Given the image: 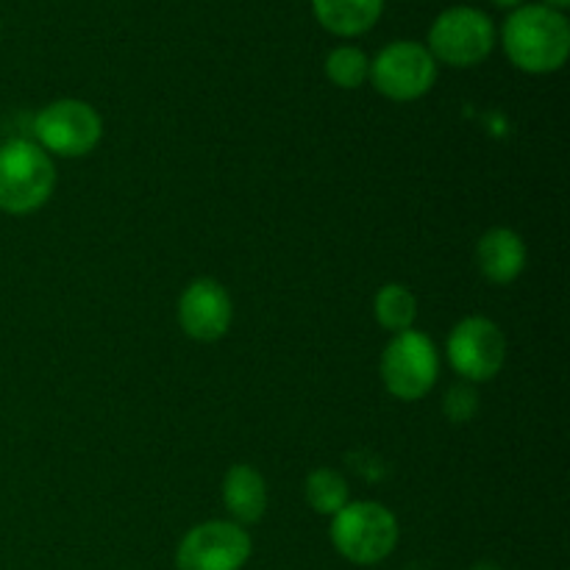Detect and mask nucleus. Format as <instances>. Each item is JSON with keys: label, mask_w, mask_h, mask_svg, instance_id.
Segmentation results:
<instances>
[{"label": "nucleus", "mask_w": 570, "mask_h": 570, "mask_svg": "<svg viewBox=\"0 0 570 570\" xmlns=\"http://www.w3.org/2000/svg\"><path fill=\"white\" fill-rule=\"evenodd\" d=\"M495 6H504V9H512V6H523V0H493Z\"/></svg>", "instance_id": "obj_19"}, {"label": "nucleus", "mask_w": 570, "mask_h": 570, "mask_svg": "<svg viewBox=\"0 0 570 570\" xmlns=\"http://www.w3.org/2000/svg\"><path fill=\"white\" fill-rule=\"evenodd\" d=\"M37 145L45 154L61 156V159H76L89 154L104 137V120L98 111L83 100H53L45 106L33 120Z\"/></svg>", "instance_id": "obj_6"}, {"label": "nucleus", "mask_w": 570, "mask_h": 570, "mask_svg": "<svg viewBox=\"0 0 570 570\" xmlns=\"http://www.w3.org/2000/svg\"><path fill=\"white\" fill-rule=\"evenodd\" d=\"M250 534L234 521H206L189 529L176 549L178 570H243L248 566Z\"/></svg>", "instance_id": "obj_8"}, {"label": "nucleus", "mask_w": 570, "mask_h": 570, "mask_svg": "<svg viewBox=\"0 0 570 570\" xmlns=\"http://www.w3.org/2000/svg\"><path fill=\"white\" fill-rule=\"evenodd\" d=\"M223 504L239 527L259 523L267 510V484L256 468L234 465L223 479Z\"/></svg>", "instance_id": "obj_12"}, {"label": "nucleus", "mask_w": 570, "mask_h": 570, "mask_svg": "<svg viewBox=\"0 0 570 570\" xmlns=\"http://www.w3.org/2000/svg\"><path fill=\"white\" fill-rule=\"evenodd\" d=\"M371 81L384 98L406 104V100L423 98L434 87L438 61L429 53L426 45L401 39L379 50L376 59L371 61Z\"/></svg>", "instance_id": "obj_7"}, {"label": "nucleus", "mask_w": 570, "mask_h": 570, "mask_svg": "<svg viewBox=\"0 0 570 570\" xmlns=\"http://www.w3.org/2000/svg\"><path fill=\"white\" fill-rule=\"evenodd\" d=\"M504 50L512 65L532 76L560 70L570 53V22L543 3L512 9L504 22Z\"/></svg>", "instance_id": "obj_1"}, {"label": "nucleus", "mask_w": 570, "mask_h": 570, "mask_svg": "<svg viewBox=\"0 0 570 570\" xmlns=\"http://www.w3.org/2000/svg\"><path fill=\"white\" fill-rule=\"evenodd\" d=\"M543 6H551V9L562 11V9H568V6H570V0H543Z\"/></svg>", "instance_id": "obj_18"}, {"label": "nucleus", "mask_w": 570, "mask_h": 570, "mask_svg": "<svg viewBox=\"0 0 570 570\" xmlns=\"http://www.w3.org/2000/svg\"><path fill=\"white\" fill-rule=\"evenodd\" d=\"M438 371L440 360L432 337L415 328L395 334L382 354V382L399 401H417L432 393Z\"/></svg>", "instance_id": "obj_5"}, {"label": "nucleus", "mask_w": 570, "mask_h": 570, "mask_svg": "<svg viewBox=\"0 0 570 570\" xmlns=\"http://www.w3.org/2000/svg\"><path fill=\"white\" fill-rule=\"evenodd\" d=\"M443 410L451 423H468L479 410L476 390H473L471 384H454V387L445 393Z\"/></svg>", "instance_id": "obj_17"}, {"label": "nucleus", "mask_w": 570, "mask_h": 570, "mask_svg": "<svg viewBox=\"0 0 570 570\" xmlns=\"http://www.w3.org/2000/svg\"><path fill=\"white\" fill-rule=\"evenodd\" d=\"M373 315L387 332H410L417 317V298L404 284H384L373 298Z\"/></svg>", "instance_id": "obj_14"}, {"label": "nucleus", "mask_w": 570, "mask_h": 570, "mask_svg": "<svg viewBox=\"0 0 570 570\" xmlns=\"http://www.w3.org/2000/svg\"><path fill=\"white\" fill-rule=\"evenodd\" d=\"M317 22L337 37H360L382 17L384 0H312Z\"/></svg>", "instance_id": "obj_13"}, {"label": "nucleus", "mask_w": 570, "mask_h": 570, "mask_svg": "<svg viewBox=\"0 0 570 570\" xmlns=\"http://www.w3.org/2000/svg\"><path fill=\"white\" fill-rule=\"evenodd\" d=\"M326 76L340 89H360L371 78V59L354 45H340L326 56Z\"/></svg>", "instance_id": "obj_16"}, {"label": "nucleus", "mask_w": 570, "mask_h": 570, "mask_svg": "<svg viewBox=\"0 0 570 570\" xmlns=\"http://www.w3.org/2000/svg\"><path fill=\"white\" fill-rule=\"evenodd\" d=\"M495 45V26L484 11L473 6H451L440 11L429 28L426 50L434 61L451 67L482 65Z\"/></svg>", "instance_id": "obj_4"}, {"label": "nucleus", "mask_w": 570, "mask_h": 570, "mask_svg": "<svg viewBox=\"0 0 570 570\" xmlns=\"http://www.w3.org/2000/svg\"><path fill=\"white\" fill-rule=\"evenodd\" d=\"M306 504L317 512V515L334 518L345 504L351 501L348 495V482H345L343 473L332 471V468H317L306 476L304 484Z\"/></svg>", "instance_id": "obj_15"}, {"label": "nucleus", "mask_w": 570, "mask_h": 570, "mask_svg": "<svg viewBox=\"0 0 570 570\" xmlns=\"http://www.w3.org/2000/svg\"><path fill=\"white\" fill-rule=\"evenodd\" d=\"M56 189V167L31 139L0 145V212L31 215L42 209Z\"/></svg>", "instance_id": "obj_2"}, {"label": "nucleus", "mask_w": 570, "mask_h": 570, "mask_svg": "<svg viewBox=\"0 0 570 570\" xmlns=\"http://www.w3.org/2000/svg\"><path fill=\"white\" fill-rule=\"evenodd\" d=\"M399 518L379 501H348L332 518V543L354 566H379L399 546Z\"/></svg>", "instance_id": "obj_3"}, {"label": "nucleus", "mask_w": 570, "mask_h": 570, "mask_svg": "<svg viewBox=\"0 0 570 570\" xmlns=\"http://www.w3.org/2000/svg\"><path fill=\"white\" fill-rule=\"evenodd\" d=\"M476 265L493 284H512L527 267V245L512 228H490L476 245Z\"/></svg>", "instance_id": "obj_11"}, {"label": "nucleus", "mask_w": 570, "mask_h": 570, "mask_svg": "<svg viewBox=\"0 0 570 570\" xmlns=\"http://www.w3.org/2000/svg\"><path fill=\"white\" fill-rule=\"evenodd\" d=\"M445 354L468 384L490 382L504 367L507 337L490 317L473 315L451 328Z\"/></svg>", "instance_id": "obj_9"}, {"label": "nucleus", "mask_w": 570, "mask_h": 570, "mask_svg": "<svg viewBox=\"0 0 570 570\" xmlns=\"http://www.w3.org/2000/svg\"><path fill=\"white\" fill-rule=\"evenodd\" d=\"M234 321L232 295L215 278H195L178 298V323L189 340L217 343Z\"/></svg>", "instance_id": "obj_10"}, {"label": "nucleus", "mask_w": 570, "mask_h": 570, "mask_svg": "<svg viewBox=\"0 0 570 570\" xmlns=\"http://www.w3.org/2000/svg\"><path fill=\"white\" fill-rule=\"evenodd\" d=\"M471 570H501V568L495 566V562H476Z\"/></svg>", "instance_id": "obj_20"}]
</instances>
